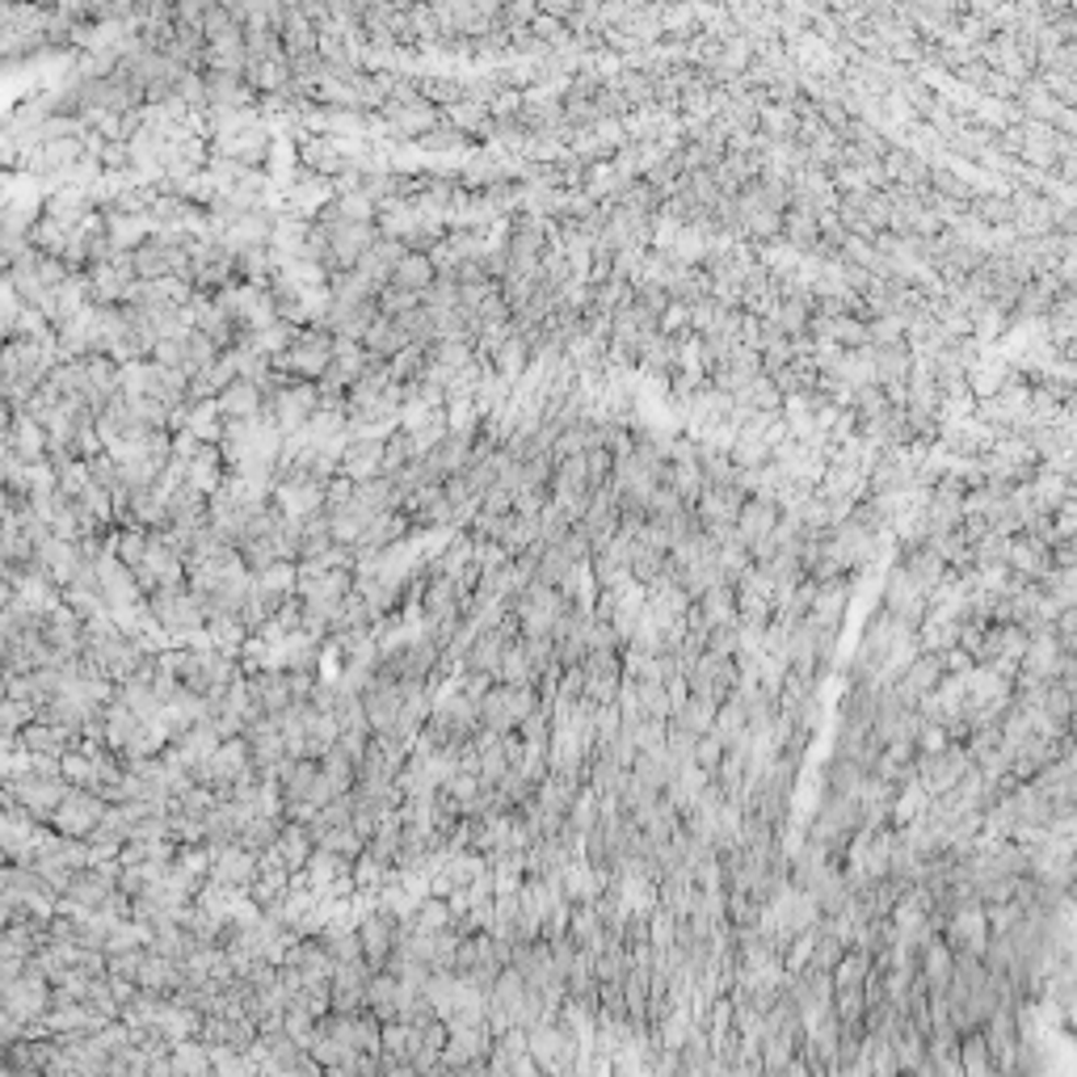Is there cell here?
<instances>
[{"label": "cell", "mask_w": 1077, "mask_h": 1077, "mask_svg": "<svg viewBox=\"0 0 1077 1077\" xmlns=\"http://www.w3.org/2000/svg\"><path fill=\"white\" fill-rule=\"evenodd\" d=\"M333 350H337V337L324 324H303L296 341L282 354H274V371L291 379H324V371L333 367Z\"/></svg>", "instance_id": "1"}, {"label": "cell", "mask_w": 1077, "mask_h": 1077, "mask_svg": "<svg viewBox=\"0 0 1077 1077\" xmlns=\"http://www.w3.org/2000/svg\"><path fill=\"white\" fill-rule=\"evenodd\" d=\"M148 602H152L157 623H161L164 632H173V636H198V632H207V623H211V615H207V598L194 590L189 581H182V586H164V590H157Z\"/></svg>", "instance_id": "2"}, {"label": "cell", "mask_w": 1077, "mask_h": 1077, "mask_svg": "<svg viewBox=\"0 0 1077 1077\" xmlns=\"http://www.w3.org/2000/svg\"><path fill=\"white\" fill-rule=\"evenodd\" d=\"M51 976L34 964V956H30L26 972L18 976V981H9V985H0V1010L4 1015H18L22 1023H38V1019H47V1010H51Z\"/></svg>", "instance_id": "3"}, {"label": "cell", "mask_w": 1077, "mask_h": 1077, "mask_svg": "<svg viewBox=\"0 0 1077 1077\" xmlns=\"http://www.w3.org/2000/svg\"><path fill=\"white\" fill-rule=\"evenodd\" d=\"M531 1052H535L538 1069H547V1074H568V1069H577L581 1040L572 1035V1027H568L565 1019H543L538 1027H531Z\"/></svg>", "instance_id": "4"}, {"label": "cell", "mask_w": 1077, "mask_h": 1077, "mask_svg": "<svg viewBox=\"0 0 1077 1077\" xmlns=\"http://www.w3.org/2000/svg\"><path fill=\"white\" fill-rule=\"evenodd\" d=\"M109 800L106 796H97V791H89V787H68V796L59 800V808L51 812V830L68 837H89L97 825H102V817H106Z\"/></svg>", "instance_id": "5"}, {"label": "cell", "mask_w": 1077, "mask_h": 1077, "mask_svg": "<svg viewBox=\"0 0 1077 1077\" xmlns=\"http://www.w3.org/2000/svg\"><path fill=\"white\" fill-rule=\"evenodd\" d=\"M68 787L72 783L63 779V775H38V771L18 775V779H4V791H13L30 817L34 821H47V825H51V812L59 808V800L68 796Z\"/></svg>", "instance_id": "6"}, {"label": "cell", "mask_w": 1077, "mask_h": 1077, "mask_svg": "<svg viewBox=\"0 0 1077 1077\" xmlns=\"http://www.w3.org/2000/svg\"><path fill=\"white\" fill-rule=\"evenodd\" d=\"M396 926H401V917L387 914L383 905L371 910V914L358 922V935H362V951H367V964L371 969H387V960H392V951H396Z\"/></svg>", "instance_id": "7"}, {"label": "cell", "mask_w": 1077, "mask_h": 1077, "mask_svg": "<svg viewBox=\"0 0 1077 1077\" xmlns=\"http://www.w3.org/2000/svg\"><path fill=\"white\" fill-rule=\"evenodd\" d=\"M241 737L248 741L253 762H257L262 775L274 771V766L287 757V732H282V720H278V716H257V720H248Z\"/></svg>", "instance_id": "8"}, {"label": "cell", "mask_w": 1077, "mask_h": 1077, "mask_svg": "<svg viewBox=\"0 0 1077 1077\" xmlns=\"http://www.w3.org/2000/svg\"><path fill=\"white\" fill-rule=\"evenodd\" d=\"M248 695H253V703H257L266 716H282V711L296 703V691H291V670H287V665L253 670L248 673Z\"/></svg>", "instance_id": "9"}, {"label": "cell", "mask_w": 1077, "mask_h": 1077, "mask_svg": "<svg viewBox=\"0 0 1077 1077\" xmlns=\"http://www.w3.org/2000/svg\"><path fill=\"white\" fill-rule=\"evenodd\" d=\"M299 164L321 177H341L350 169V152L328 135H299Z\"/></svg>", "instance_id": "10"}, {"label": "cell", "mask_w": 1077, "mask_h": 1077, "mask_svg": "<svg viewBox=\"0 0 1077 1077\" xmlns=\"http://www.w3.org/2000/svg\"><path fill=\"white\" fill-rule=\"evenodd\" d=\"M211 880L219 884H228V889H248L253 880H257V855L253 850H244L241 842H232V846H211Z\"/></svg>", "instance_id": "11"}, {"label": "cell", "mask_w": 1077, "mask_h": 1077, "mask_svg": "<svg viewBox=\"0 0 1077 1077\" xmlns=\"http://www.w3.org/2000/svg\"><path fill=\"white\" fill-rule=\"evenodd\" d=\"M408 526H413V518L404 510L375 513V518L362 526L358 543H354V547H358V560H362V556H375V552H392V543L408 535Z\"/></svg>", "instance_id": "12"}, {"label": "cell", "mask_w": 1077, "mask_h": 1077, "mask_svg": "<svg viewBox=\"0 0 1077 1077\" xmlns=\"http://www.w3.org/2000/svg\"><path fill=\"white\" fill-rule=\"evenodd\" d=\"M216 404H219V413H223V421H232V417H257V413L266 408V387H262L257 379L236 375L216 396Z\"/></svg>", "instance_id": "13"}, {"label": "cell", "mask_w": 1077, "mask_h": 1077, "mask_svg": "<svg viewBox=\"0 0 1077 1077\" xmlns=\"http://www.w3.org/2000/svg\"><path fill=\"white\" fill-rule=\"evenodd\" d=\"M22 745L34 750V754L63 757L81 745V732H72V728L63 725H47V720H34L30 728H22Z\"/></svg>", "instance_id": "14"}, {"label": "cell", "mask_w": 1077, "mask_h": 1077, "mask_svg": "<svg viewBox=\"0 0 1077 1077\" xmlns=\"http://www.w3.org/2000/svg\"><path fill=\"white\" fill-rule=\"evenodd\" d=\"M362 346H367L371 358H379V362H392L404 346H413V337L404 333V324L396 321V316H379V321L371 324V333L362 337Z\"/></svg>", "instance_id": "15"}, {"label": "cell", "mask_w": 1077, "mask_h": 1077, "mask_svg": "<svg viewBox=\"0 0 1077 1077\" xmlns=\"http://www.w3.org/2000/svg\"><path fill=\"white\" fill-rule=\"evenodd\" d=\"M401 976L392 969H379L371 972V985H367V1010H375L379 1019L387 1023V1019H396L401 1015Z\"/></svg>", "instance_id": "16"}, {"label": "cell", "mask_w": 1077, "mask_h": 1077, "mask_svg": "<svg viewBox=\"0 0 1077 1077\" xmlns=\"http://www.w3.org/2000/svg\"><path fill=\"white\" fill-rule=\"evenodd\" d=\"M433 278H438V266H433L430 253H417V248H408L401 257V266L392 274V282L404 287V291H417V296H426L433 287Z\"/></svg>", "instance_id": "17"}, {"label": "cell", "mask_w": 1077, "mask_h": 1077, "mask_svg": "<svg viewBox=\"0 0 1077 1077\" xmlns=\"http://www.w3.org/2000/svg\"><path fill=\"white\" fill-rule=\"evenodd\" d=\"M513 640L501 632V627H485L480 636H476V645H472V652H467V661H463V670H485V673H497V665H501V657H506V648H510Z\"/></svg>", "instance_id": "18"}, {"label": "cell", "mask_w": 1077, "mask_h": 1077, "mask_svg": "<svg viewBox=\"0 0 1077 1077\" xmlns=\"http://www.w3.org/2000/svg\"><path fill=\"white\" fill-rule=\"evenodd\" d=\"M480 728L501 732V737L518 732V720H513V707H510V686L506 682H493V691L480 699Z\"/></svg>", "instance_id": "19"}, {"label": "cell", "mask_w": 1077, "mask_h": 1077, "mask_svg": "<svg viewBox=\"0 0 1077 1077\" xmlns=\"http://www.w3.org/2000/svg\"><path fill=\"white\" fill-rule=\"evenodd\" d=\"M278 855H282V862H287L291 871H303V867H308V859L316 855V837L308 834L303 821H287V825H282V834H278Z\"/></svg>", "instance_id": "20"}, {"label": "cell", "mask_w": 1077, "mask_h": 1077, "mask_svg": "<svg viewBox=\"0 0 1077 1077\" xmlns=\"http://www.w3.org/2000/svg\"><path fill=\"white\" fill-rule=\"evenodd\" d=\"M316 783H321V757H296L291 771H287V779H282V800L287 804L312 800Z\"/></svg>", "instance_id": "21"}, {"label": "cell", "mask_w": 1077, "mask_h": 1077, "mask_svg": "<svg viewBox=\"0 0 1077 1077\" xmlns=\"http://www.w3.org/2000/svg\"><path fill=\"white\" fill-rule=\"evenodd\" d=\"M248 636H253V632H248V623H244L241 615H216V619L207 623V640H211V648L228 652V657H241V648Z\"/></svg>", "instance_id": "22"}, {"label": "cell", "mask_w": 1077, "mask_h": 1077, "mask_svg": "<svg viewBox=\"0 0 1077 1077\" xmlns=\"http://www.w3.org/2000/svg\"><path fill=\"white\" fill-rule=\"evenodd\" d=\"M321 779H324V787L328 791H354V783H358V762H354L341 745H333L328 754L321 757Z\"/></svg>", "instance_id": "23"}, {"label": "cell", "mask_w": 1077, "mask_h": 1077, "mask_svg": "<svg viewBox=\"0 0 1077 1077\" xmlns=\"http://www.w3.org/2000/svg\"><path fill=\"white\" fill-rule=\"evenodd\" d=\"M148 543H152V531H148V526H118V531H109V552L131 568L148 556Z\"/></svg>", "instance_id": "24"}, {"label": "cell", "mask_w": 1077, "mask_h": 1077, "mask_svg": "<svg viewBox=\"0 0 1077 1077\" xmlns=\"http://www.w3.org/2000/svg\"><path fill=\"white\" fill-rule=\"evenodd\" d=\"M173 1065L177 1074H216V1061H211V1044L207 1040H177L173 1044Z\"/></svg>", "instance_id": "25"}, {"label": "cell", "mask_w": 1077, "mask_h": 1077, "mask_svg": "<svg viewBox=\"0 0 1077 1077\" xmlns=\"http://www.w3.org/2000/svg\"><path fill=\"white\" fill-rule=\"evenodd\" d=\"M497 682H506V686H522V682H535V665H531V657H526V648H522V636L506 648V657H501V665L493 673Z\"/></svg>", "instance_id": "26"}, {"label": "cell", "mask_w": 1077, "mask_h": 1077, "mask_svg": "<svg viewBox=\"0 0 1077 1077\" xmlns=\"http://www.w3.org/2000/svg\"><path fill=\"white\" fill-rule=\"evenodd\" d=\"M321 939H324V947L333 951V960H337V964H341V960H367L358 926H354V930H341V935H321Z\"/></svg>", "instance_id": "27"}, {"label": "cell", "mask_w": 1077, "mask_h": 1077, "mask_svg": "<svg viewBox=\"0 0 1077 1077\" xmlns=\"http://www.w3.org/2000/svg\"><path fill=\"white\" fill-rule=\"evenodd\" d=\"M459 143H463V131H455V127H447V131L433 127L430 135H421V148H430V152H451Z\"/></svg>", "instance_id": "28"}]
</instances>
